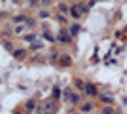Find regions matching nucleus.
<instances>
[{
  "instance_id": "1",
  "label": "nucleus",
  "mask_w": 127,
  "mask_h": 114,
  "mask_svg": "<svg viewBox=\"0 0 127 114\" xmlns=\"http://www.w3.org/2000/svg\"><path fill=\"white\" fill-rule=\"evenodd\" d=\"M87 10H89L87 4H76V6L70 8V15L74 17V19H78V17H82L84 13H87Z\"/></svg>"
},
{
  "instance_id": "2",
  "label": "nucleus",
  "mask_w": 127,
  "mask_h": 114,
  "mask_svg": "<svg viewBox=\"0 0 127 114\" xmlns=\"http://www.w3.org/2000/svg\"><path fill=\"white\" fill-rule=\"evenodd\" d=\"M64 99H66V101H70L72 105H78V103H80V97H78V95H74V93H72V89H68V87L64 89Z\"/></svg>"
},
{
  "instance_id": "3",
  "label": "nucleus",
  "mask_w": 127,
  "mask_h": 114,
  "mask_svg": "<svg viewBox=\"0 0 127 114\" xmlns=\"http://www.w3.org/2000/svg\"><path fill=\"white\" fill-rule=\"evenodd\" d=\"M57 38H59V42H61V44H68L70 42V34L66 33V31H61Z\"/></svg>"
},
{
  "instance_id": "4",
  "label": "nucleus",
  "mask_w": 127,
  "mask_h": 114,
  "mask_svg": "<svg viewBox=\"0 0 127 114\" xmlns=\"http://www.w3.org/2000/svg\"><path fill=\"white\" fill-rule=\"evenodd\" d=\"M85 91L89 93V95H97V87L93 86V84H85V87H84Z\"/></svg>"
},
{
  "instance_id": "5",
  "label": "nucleus",
  "mask_w": 127,
  "mask_h": 114,
  "mask_svg": "<svg viewBox=\"0 0 127 114\" xmlns=\"http://www.w3.org/2000/svg\"><path fill=\"white\" fill-rule=\"evenodd\" d=\"M49 0H31V6H48Z\"/></svg>"
},
{
  "instance_id": "6",
  "label": "nucleus",
  "mask_w": 127,
  "mask_h": 114,
  "mask_svg": "<svg viewBox=\"0 0 127 114\" xmlns=\"http://www.w3.org/2000/svg\"><path fill=\"white\" fill-rule=\"evenodd\" d=\"M102 114H120L116 109H112V107H104L102 109Z\"/></svg>"
},
{
  "instance_id": "7",
  "label": "nucleus",
  "mask_w": 127,
  "mask_h": 114,
  "mask_svg": "<svg viewBox=\"0 0 127 114\" xmlns=\"http://www.w3.org/2000/svg\"><path fill=\"white\" fill-rule=\"evenodd\" d=\"M78 33H80V25L76 23V25H72V27H70V36H74V34H78Z\"/></svg>"
},
{
  "instance_id": "8",
  "label": "nucleus",
  "mask_w": 127,
  "mask_h": 114,
  "mask_svg": "<svg viewBox=\"0 0 127 114\" xmlns=\"http://www.w3.org/2000/svg\"><path fill=\"white\" fill-rule=\"evenodd\" d=\"M61 65H64V67H68V65H70V59H68V55H63V59H61Z\"/></svg>"
},
{
  "instance_id": "9",
  "label": "nucleus",
  "mask_w": 127,
  "mask_h": 114,
  "mask_svg": "<svg viewBox=\"0 0 127 114\" xmlns=\"http://www.w3.org/2000/svg\"><path fill=\"white\" fill-rule=\"evenodd\" d=\"M59 11H63V13H66V11H70V8H68L66 4H61V6H59Z\"/></svg>"
},
{
  "instance_id": "10",
  "label": "nucleus",
  "mask_w": 127,
  "mask_h": 114,
  "mask_svg": "<svg viewBox=\"0 0 127 114\" xmlns=\"http://www.w3.org/2000/svg\"><path fill=\"white\" fill-rule=\"evenodd\" d=\"M91 109H93V105H84V107H82V110H84V112H89Z\"/></svg>"
},
{
  "instance_id": "11",
  "label": "nucleus",
  "mask_w": 127,
  "mask_h": 114,
  "mask_svg": "<svg viewBox=\"0 0 127 114\" xmlns=\"http://www.w3.org/2000/svg\"><path fill=\"white\" fill-rule=\"evenodd\" d=\"M76 86H78V89H84V87H85V84H84L82 80H76Z\"/></svg>"
},
{
  "instance_id": "12",
  "label": "nucleus",
  "mask_w": 127,
  "mask_h": 114,
  "mask_svg": "<svg viewBox=\"0 0 127 114\" xmlns=\"http://www.w3.org/2000/svg\"><path fill=\"white\" fill-rule=\"evenodd\" d=\"M15 55H17V59H23V55H25V51H23V49H19V51H15Z\"/></svg>"
},
{
  "instance_id": "13",
  "label": "nucleus",
  "mask_w": 127,
  "mask_h": 114,
  "mask_svg": "<svg viewBox=\"0 0 127 114\" xmlns=\"http://www.w3.org/2000/svg\"><path fill=\"white\" fill-rule=\"evenodd\" d=\"M102 101H104V103H112V97H110V95H108V97H106V95H102Z\"/></svg>"
},
{
  "instance_id": "14",
  "label": "nucleus",
  "mask_w": 127,
  "mask_h": 114,
  "mask_svg": "<svg viewBox=\"0 0 127 114\" xmlns=\"http://www.w3.org/2000/svg\"><path fill=\"white\" fill-rule=\"evenodd\" d=\"M27 109H29V110H32V109H34V101H31V103L27 105Z\"/></svg>"
},
{
  "instance_id": "15",
  "label": "nucleus",
  "mask_w": 127,
  "mask_h": 114,
  "mask_svg": "<svg viewBox=\"0 0 127 114\" xmlns=\"http://www.w3.org/2000/svg\"><path fill=\"white\" fill-rule=\"evenodd\" d=\"M0 17H4V13H2V11H0Z\"/></svg>"
}]
</instances>
